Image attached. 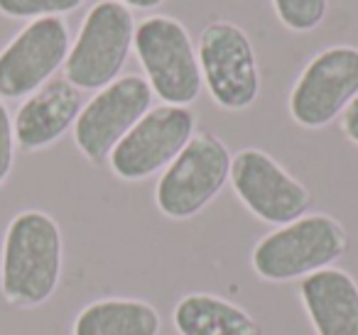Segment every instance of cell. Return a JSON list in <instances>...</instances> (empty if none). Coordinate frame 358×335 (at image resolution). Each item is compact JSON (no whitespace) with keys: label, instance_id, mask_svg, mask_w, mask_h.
Masks as SVG:
<instances>
[{"label":"cell","instance_id":"6da1fadb","mask_svg":"<svg viewBox=\"0 0 358 335\" xmlns=\"http://www.w3.org/2000/svg\"><path fill=\"white\" fill-rule=\"evenodd\" d=\"M62 230L42 211H22L10 221L0 257V291L8 304L35 308L52 299L62 279Z\"/></svg>","mask_w":358,"mask_h":335},{"label":"cell","instance_id":"7a4b0ae2","mask_svg":"<svg viewBox=\"0 0 358 335\" xmlns=\"http://www.w3.org/2000/svg\"><path fill=\"white\" fill-rule=\"evenodd\" d=\"M346 245V230L331 216H302L280 225L255 245L253 269L268 281L307 279L341 260Z\"/></svg>","mask_w":358,"mask_h":335},{"label":"cell","instance_id":"3957f363","mask_svg":"<svg viewBox=\"0 0 358 335\" xmlns=\"http://www.w3.org/2000/svg\"><path fill=\"white\" fill-rule=\"evenodd\" d=\"M133 50L145 69V81L164 105L189 108L201 94V66L189 30L167 15L145 17L135 25Z\"/></svg>","mask_w":358,"mask_h":335},{"label":"cell","instance_id":"277c9868","mask_svg":"<svg viewBox=\"0 0 358 335\" xmlns=\"http://www.w3.org/2000/svg\"><path fill=\"white\" fill-rule=\"evenodd\" d=\"M135 17L118 0H99L86 13L64 61V79L79 91H101L120 79L133 52Z\"/></svg>","mask_w":358,"mask_h":335},{"label":"cell","instance_id":"5b68a950","mask_svg":"<svg viewBox=\"0 0 358 335\" xmlns=\"http://www.w3.org/2000/svg\"><path fill=\"white\" fill-rule=\"evenodd\" d=\"M229 147L211 133H194L179 157L162 172L155 188L159 213L172 221H189L201 213L231 177Z\"/></svg>","mask_w":358,"mask_h":335},{"label":"cell","instance_id":"8992f818","mask_svg":"<svg viewBox=\"0 0 358 335\" xmlns=\"http://www.w3.org/2000/svg\"><path fill=\"white\" fill-rule=\"evenodd\" d=\"M201 79L224 110H245L260 96V69L248 32L229 20H214L201 30Z\"/></svg>","mask_w":358,"mask_h":335},{"label":"cell","instance_id":"52a82bcc","mask_svg":"<svg viewBox=\"0 0 358 335\" xmlns=\"http://www.w3.org/2000/svg\"><path fill=\"white\" fill-rule=\"evenodd\" d=\"M196 133V118L182 105L150 108L135 128L115 144L108 164L123 181H143L164 172Z\"/></svg>","mask_w":358,"mask_h":335},{"label":"cell","instance_id":"ba28073f","mask_svg":"<svg viewBox=\"0 0 358 335\" xmlns=\"http://www.w3.org/2000/svg\"><path fill=\"white\" fill-rule=\"evenodd\" d=\"M152 105V89L138 74L115 79L81 108L74 123V142L91 164L108 162L115 144L135 128Z\"/></svg>","mask_w":358,"mask_h":335},{"label":"cell","instance_id":"9c48e42d","mask_svg":"<svg viewBox=\"0 0 358 335\" xmlns=\"http://www.w3.org/2000/svg\"><path fill=\"white\" fill-rule=\"evenodd\" d=\"M358 96V50L329 47L299 74L289 94V115L309 130L327 128Z\"/></svg>","mask_w":358,"mask_h":335},{"label":"cell","instance_id":"30bf717a","mask_svg":"<svg viewBox=\"0 0 358 335\" xmlns=\"http://www.w3.org/2000/svg\"><path fill=\"white\" fill-rule=\"evenodd\" d=\"M236 196L245 208L270 225H287L307 213L312 196L307 186L282 169L263 149H241L231 162V177Z\"/></svg>","mask_w":358,"mask_h":335},{"label":"cell","instance_id":"8fae6325","mask_svg":"<svg viewBox=\"0 0 358 335\" xmlns=\"http://www.w3.org/2000/svg\"><path fill=\"white\" fill-rule=\"evenodd\" d=\"M69 47V27L62 17L32 20L0 52V96L25 98L40 91L64 66Z\"/></svg>","mask_w":358,"mask_h":335},{"label":"cell","instance_id":"7c38bea8","mask_svg":"<svg viewBox=\"0 0 358 335\" xmlns=\"http://www.w3.org/2000/svg\"><path fill=\"white\" fill-rule=\"evenodd\" d=\"M84 108V98L76 86L66 79H52L27 96L20 105L13 128H15V144L25 152H37L55 144L69 128H74Z\"/></svg>","mask_w":358,"mask_h":335},{"label":"cell","instance_id":"4fadbf2b","mask_svg":"<svg viewBox=\"0 0 358 335\" xmlns=\"http://www.w3.org/2000/svg\"><path fill=\"white\" fill-rule=\"evenodd\" d=\"M302 304L317 335H358V284L341 269L302 279Z\"/></svg>","mask_w":358,"mask_h":335},{"label":"cell","instance_id":"5bb4252c","mask_svg":"<svg viewBox=\"0 0 358 335\" xmlns=\"http://www.w3.org/2000/svg\"><path fill=\"white\" fill-rule=\"evenodd\" d=\"M182 335H263L258 320L241 306L214 294H189L174 306Z\"/></svg>","mask_w":358,"mask_h":335},{"label":"cell","instance_id":"9a60e30c","mask_svg":"<svg viewBox=\"0 0 358 335\" xmlns=\"http://www.w3.org/2000/svg\"><path fill=\"white\" fill-rule=\"evenodd\" d=\"M159 313L138 299H103L89 304L74 323V335H157Z\"/></svg>","mask_w":358,"mask_h":335},{"label":"cell","instance_id":"2e32d148","mask_svg":"<svg viewBox=\"0 0 358 335\" xmlns=\"http://www.w3.org/2000/svg\"><path fill=\"white\" fill-rule=\"evenodd\" d=\"M273 8L289 32H312L327 17L329 0H273Z\"/></svg>","mask_w":358,"mask_h":335},{"label":"cell","instance_id":"e0dca14e","mask_svg":"<svg viewBox=\"0 0 358 335\" xmlns=\"http://www.w3.org/2000/svg\"><path fill=\"white\" fill-rule=\"evenodd\" d=\"M84 6V0H0V13L15 20L59 17Z\"/></svg>","mask_w":358,"mask_h":335},{"label":"cell","instance_id":"ac0fdd59","mask_svg":"<svg viewBox=\"0 0 358 335\" xmlns=\"http://www.w3.org/2000/svg\"><path fill=\"white\" fill-rule=\"evenodd\" d=\"M15 162V128L6 103L0 100V184L6 181Z\"/></svg>","mask_w":358,"mask_h":335},{"label":"cell","instance_id":"d6986e66","mask_svg":"<svg viewBox=\"0 0 358 335\" xmlns=\"http://www.w3.org/2000/svg\"><path fill=\"white\" fill-rule=\"evenodd\" d=\"M341 130L353 144H358V96L348 103V108L341 113Z\"/></svg>","mask_w":358,"mask_h":335},{"label":"cell","instance_id":"ffe728a7","mask_svg":"<svg viewBox=\"0 0 358 335\" xmlns=\"http://www.w3.org/2000/svg\"><path fill=\"white\" fill-rule=\"evenodd\" d=\"M125 8H135V10H155L164 3V0H118Z\"/></svg>","mask_w":358,"mask_h":335}]
</instances>
